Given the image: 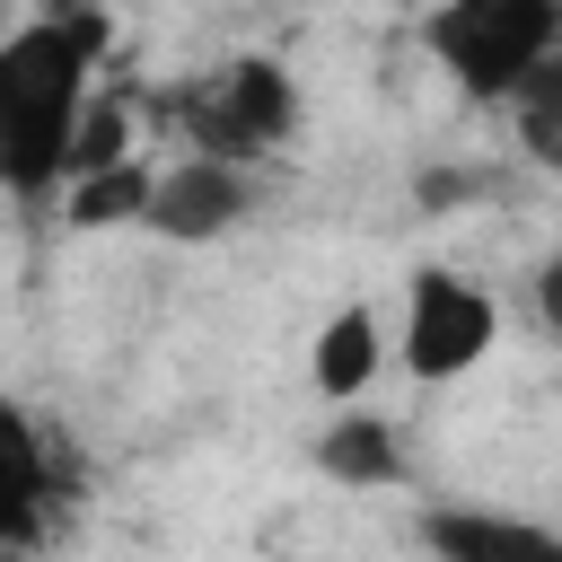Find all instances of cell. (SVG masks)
Listing matches in <instances>:
<instances>
[{
    "label": "cell",
    "instance_id": "6da1fadb",
    "mask_svg": "<svg viewBox=\"0 0 562 562\" xmlns=\"http://www.w3.org/2000/svg\"><path fill=\"white\" fill-rule=\"evenodd\" d=\"M105 44H114L105 9H44L0 35V184L9 193H26V202L61 193L70 123L88 105Z\"/></svg>",
    "mask_w": 562,
    "mask_h": 562
},
{
    "label": "cell",
    "instance_id": "7a4b0ae2",
    "mask_svg": "<svg viewBox=\"0 0 562 562\" xmlns=\"http://www.w3.org/2000/svg\"><path fill=\"white\" fill-rule=\"evenodd\" d=\"M422 44L439 70H457L465 97H518L536 70L562 53V9L553 0H448L422 18Z\"/></svg>",
    "mask_w": 562,
    "mask_h": 562
},
{
    "label": "cell",
    "instance_id": "3957f363",
    "mask_svg": "<svg viewBox=\"0 0 562 562\" xmlns=\"http://www.w3.org/2000/svg\"><path fill=\"white\" fill-rule=\"evenodd\" d=\"M193 158H220V167H237L246 176V158H272L290 132H299V79L281 70V61H263V53H246V61H228L211 88H193Z\"/></svg>",
    "mask_w": 562,
    "mask_h": 562
},
{
    "label": "cell",
    "instance_id": "277c9868",
    "mask_svg": "<svg viewBox=\"0 0 562 562\" xmlns=\"http://www.w3.org/2000/svg\"><path fill=\"white\" fill-rule=\"evenodd\" d=\"M492 334H501V307H492V290L483 281H465V272H448V263H430V272H413V299H404V369L422 378V386H448V378H465L483 351H492Z\"/></svg>",
    "mask_w": 562,
    "mask_h": 562
},
{
    "label": "cell",
    "instance_id": "5b68a950",
    "mask_svg": "<svg viewBox=\"0 0 562 562\" xmlns=\"http://www.w3.org/2000/svg\"><path fill=\"white\" fill-rule=\"evenodd\" d=\"M237 220H246V176H237V167H220V158H176V167L149 176L140 228H158V237H176V246H211V237H228Z\"/></svg>",
    "mask_w": 562,
    "mask_h": 562
},
{
    "label": "cell",
    "instance_id": "8992f818",
    "mask_svg": "<svg viewBox=\"0 0 562 562\" xmlns=\"http://www.w3.org/2000/svg\"><path fill=\"white\" fill-rule=\"evenodd\" d=\"M44 527H53V457H44L35 413L0 395V553L44 544Z\"/></svg>",
    "mask_w": 562,
    "mask_h": 562
},
{
    "label": "cell",
    "instance_id": "52a82bcc",
    "mask_svg": "<svg viewBox=\"0 0 562 562\" xmlns=\"http://www.w3.org/2000/svg\"><path fill=\"white\" fill-rule=\"evenodd\" d=\"M430 562H562V536L509 509H422Z\"/></svg>",
    "mask_w": 562,
    "mask_h": 562
},
{
    "label": "cell",
    "instance_id": "ba28073f",
    "mask_svg": "<svg viewBox=\"0 0 562 562\" xmlns=\"http://www.w3.org/2000/svg\"><path fill=\"white\" fill-rule=\"evenodd\" d=\"M386 369V325H378V307H334L325 325H316V351H307V378H316V395L325 404H360L369 395V378Z\"/></svg>",
    "mask_w": 562,
    "mask_h": 562
},
{
    "label": "cell",
    "instance_id": "9c48e42d",
    "mask_svg": "<svg viewBox=\"0 0 562 562\" xmlns=\"http://www.w3.org/2000/svg\"><path fill=\"white\" fill-rule=\"evenodd\" d=\"M316 474H334V483H351V492L395 483V474H404L395 422H378V413H342V422H325V439H316Z\"/></svg>",
    "mask_w": 562,
    "mask_h": 562
},
{
    "label": "cell",
    "instance_id": "30bf717a",
    "mask_svg": "<svg viewBox=\"0 0 562 562\" xmlns=\"http://www.w3.org/2000/svg\"><path fill=\"white\" fill-rule=\"evenodd\" d=\"M149 176H158V167L123 158V167H105V176H79V184H61V202H70V228H123V220H140V211H149Z\"/></svg>",
    "mask_w": 562,
    "mask_h": 562
},
{
    "label": "cell",
    "instance_id": "8fae6325",
    "mask_svg": "<svg viewBox=\"0 0 562 562\" xmlns=\"http://www.w3.org/2000/svg\"><path fill=\"white\" fill-rule=\"evenodd\" d=\"M123 158H132V114H123L114 97H88V105H79V123H70L61 184H79V176H105V167H123Z\"/></svg>",
    "mask_w": 562,
    "mask_h": 562
}]
</instances>
